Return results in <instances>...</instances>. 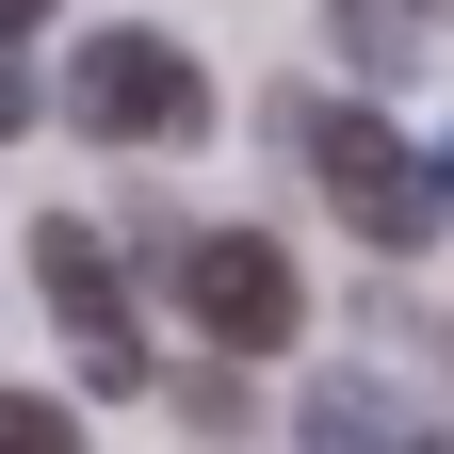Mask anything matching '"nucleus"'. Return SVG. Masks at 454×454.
Returning <instances> with one entry per match:
<instances>
[{
	"mask_svg": "<svg viewBox=\"0 0 454 454\" xmlns=\"http://www.w3.org/2000/svg\"><path fill=\"white\" fill-rule=\"evenodd\" d=\"M340 49H357V82H406L422 66V0H340Z\"/></svg>",
	"mask_w": 454,
	"mask_h": 454,
	"instance_id": "obj_6",
	"label": "nucleus"
},
{
	"mask_svg": "<svg viewBox=\"0 0 454 454\" xmlns=\"http://www.w3.org/2000/svg\"><path fill=\"white\" fill-rule=\"evenodd\" d=\"M66 114L98 146H195L211 130V66L179 33H146V17H98L82 49H66Z\"/></svg>",
	"mask_w": 454,
	"mask_h": 454,
	"instance_id": "obj_2",
	"label": "nucleus"
},
{
	"mask_svg": "<svg viewBox=\"0 0 454 454\" xmlns=\"http://www.w3.org/2000/svg\"><path fill=\"white\" fill-rule=\"evenodd\" d=\"M0 454H82V422L49 406V389H0Z\"/></svg>",
	"mask_w": 454,
	"mask_h": 454,
	"instance_id": "obj_8",
	"label": "nucleus"
},
{
	"mask_svg": "<svg viewBox=\"0 0 454 454\" xmlns=\"http://www.w3.org/2000/svg\"><path fill=\"white\" fill-rule=\"evenodd\" d=\"M33 114H49V82L17 66V33H0V130H33Z\"/></svg>",
	"mask_w": 454,
	"mask_h": 454,
	"instance_id": "obj_9",
	"label": "nucleus"
},
{
	"mask_svg": "<svg viewBox=\"0 0 454 454\" xmlns=\"http://www.w3.org/2000/svg\"><path fill=\"white\" fill-rule=\"evenodd\" d=\"M422 454H454V438H422Z\"/></svg>",
	"mask_w": 454,
	"mask_h": 454,
	"instance_id": "obj_11",
	"label": "nucleus"
},
{
	"mask_svg": "<svg viewBox=\"0 0 454 454\" xmlns=\"http://www.w3.org/2000/svg\"><path fill=\"white\" fill-rule=\"evenodd\" d=\"M293 422H309V454H422L406 422H389V389H373V373H325Z\"/></svg>",
	"mask_w": 454,
	"mask_h": 454,
	"instance_id": "obj_5",
	"label": "nucleus"
},
{
	"mask_svg": "<svg viewBox=\"0 0 454 454\" xmlns=\"http://www.w3.org/2000/svg\"><path fill=\"white\" fill-rule=\"evenodd\" d=\"M179 309H195L211 357H293L309 340V276H293L276 227H195L179 244Z\"/></svg>",
	"mask_w": 454,
	"mask_h": 454,
	"instance_id": "obj_3",
	"label": "nucleus"
},
{
	"mask_svg": "<svg viewBox=\"0 0 454 454\" xmlns=\"http://www.w3.org/2000/svg\"><path fill=\"white\" fill-rule=\"evenodd\" d=\"M33 17H49V0H0V33H33Z\"/></svg>",
	"mask_w": 454,
	"mask_h": 454,
	"instance_id": "obj_10",
	"label": "nucleus"
},
{
	"mask_svg": "<svg viewBox=\"0 0 454 454\" xmlns=\"http://www.w3.org/2000/svg\"><path fill=\"white\" fill-rule=\"evenodd\" d=\"M276 130H293V162L325 179V211L357 227L373 260H422L438 227H454V146H422V130H389L373 98H293Z\"/></svg>",
	"mask_w": 454,
	"mask_h": 454,
	"instance_id": "obj_1",
	"label": "nucleus"
},
{
	"mask_svg": "<svg viewBox=\"0 0 454 454\" xmlns=\"http://www.w3.org/2000/svg\"><path fill=\"white\" fill-rule=\"evenodd\" d=\"M33 276H49V325H66L82 389H146V340H130V276L82 211H33Z\"/></svg>",
	"mask_w": 454,
	"mask_h": 454,
	"instance_id": "obj_4",
	"label": "nucleus"
},
{
	"mask_svg": "<svg viewBox=\"0 0 454 454\" xmlns=\"http://www.w3.org/2000/svg\"><path fill=\"white\" fill-rule=\"evenodd\" d=\"M179 422H195V438H244V422H260V389L227 373V357H195V373H179Z\"/></svg>",
	"mask_w": 454,
	"mask_h": 454,
	"instance_id": "obj_7",
	"label": "nucleus"
}]
</instances>
